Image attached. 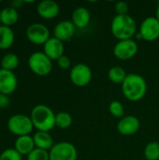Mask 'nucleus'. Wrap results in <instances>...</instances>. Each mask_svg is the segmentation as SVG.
Instances as JSON below:
<instances>
[{"label": "nucleus", "mask_w": 159, "mask_h": 160, "mask_svg": "<svg viewBox=\"0 0 159 160\" xmlns=\"http://www.w3.org/2000/svg\"><path fill=\"white\" fill-rule=\"evenodd\" d=\"M64 44L61 40L52 37L48 39V41L43 45V52L52 61L58 60L64 55Z\"/></svg>", "instance_id": "15"}, {"label": "nucleus", "mask_w": 159, "mask_h": 160, "mask_svg": "<svg viewBox=\"0 0 159 160\" xmlns=\"http://www.w3.org/2000/svg\"><path fill=\"white\" fill-rule=\"evenodd\" d=\"M144 157L146 160H159L158 142H151L145 146Z\"/></svg>", "instance_id": "24"}, {"label": "nucleus", "mask_w": 159, "mask_h": 160, "mask_svg": "<svg viewBox=\"0 0 159 160\" xmlns=\"http://www.w3.org/2000/svg\"><path fill=\"white\" fill-rule=\"evenodd\" d=\"M90 20H91L90 11L83 7L76 8L72 12L71 22L76 26V28H80V29L85 28L89 24Z\"/></svg>", "instance_id": "16"}, {"label": "nucleus", "mask_w": 159, "mask_h": 160, "mask_svg": "<svg viewBox=\"0 0 159 160\" xmlns=\"http://www.w3.org/2000/svg\"><path fill=\"white\" fill-rule=\"evenodd\" d=\"M36 148L33 136L25 135L17 137L14 142V149L22 156H28Z\"/></svg>", "instance_id": "17"}, {"label": "nucleus", "mask_w": 159, "mask_h": 160, "mask_svg": "<svg viewBox=\"0 0 159 160\" xmlns=\"http://www.w3.org/2000/svg\"><path fill=\"white\" fill-rule=\"evenodd\" d=\"M15 40V35L11 27L0 25V50L9 49Z\"/></svg>", "instance_id": "20"}, {"label": "nucleus", "mask_w": 159, "mask_h": 160, "mask_svg": "<svg viewBox=\"0 0 159 160\" xmlns=\"http://www.w3.org/2000/svg\"><path fill=\"white\" fill-rule=\"evenodd\" d=\"M19 20V12L13 7H7L0 11V22L2 25L11 27Z\"/></svg>", "instance_id": "19"}, {"label": "nucleus", "mask_w": 159, "mask_h": 160, "mask_svg": "<svg viewBox=\"0 0 159 160\" xmlns=\"http://www.w3.org/2000/svg\"><path fill=\"white\" fill-rule=\"evenodd\" d=\"M25 34L27 39L36 45H44L51 38L49 28L45 24L39 22L29 24L26 28Z\"/></svg>", "instance_id": "7"}, {"label": "nucleus", "mask_w": 159, "mask_h": 160, "mask_svg": "<svg viewBox=\"0 0 159 160\" xmlns=\"http://www.w3.org/2000/svg\"><path fill=\"white\" fill-rule=\"evenodd\" d=\"M57 65L60 68L62 69H67L70 68V65H71V62H70V59L68 56L67 55H63L61 56L58 60H57Z\"/></svg>", "instance_id": "29"}, {"label": "nucleus", "mask_w": 159, "mask_h": 160, "mask_svg": "<svg viewBox=\"0 0 159 160\" xmlns=\"http://www.w3.org/2000/svg\"><path fill=\"white\" fill-rule=\"evenodd\" d=\"M30 70L37 76H47L52 69V60L43 52H33L27 61Z\"/></svg>", "instance_id": "5"}, {"label": "nucleus", "mask_w": 159, "mask_h": 160, "mask_svg": "<svg viewBox=\"0 0 159 160\" xmlns=\"http://www.w3.org/2000/svg\"><path fill=\"white\" fill-rule=\"evenodd\" d=\"M140 36L145 41H155L159 38V21L156 17H148L140 26Z\"/></svg>", "instance_id": "10"}, {"label": "nucleus", "mask_w": 159, "mask_h": 160, "mask_svg": "<svg viewBox=\"0 0 159 160\" xmlns=\"http://www.w3.org/2000/svg\"><path fill=\"white\" fill-rule=\"evenodd\" d=\"M33 140L35 142V146L39 149H43L46 151H50L52 146L54 145L53 143V139L50 135L49 132H44V131H37L33 135Z\"/></svg>", "instance_id": "18"}, {"label": "nucleus", "mask_w": 159, "mask_h": 160, "mask_svg": "<svg viewBox=\"0 0 159 160\" xmlns=\"http://www.w3.org/2000/svg\"><path fill=\"white\" fill-rule=\"evenodd\" d=\"M111 30L118 40L131 39L136 34L137 23L129 15H115L112 21Z\"/></svg>", "instance_id": "3"}, {"label": "nucleus", "mask_w": 159, "mask_h": 160, "mask_svg": "<svg viewBox=\"0 0 159 160\" xmlns=\"http://www.w3.org/2000/svg\"><path fill=\"white\" fill-rule=\"evenodd\" d=\"M109 112L115 118H123L125 113V109L120 101L113 100L109 105Z\"/></svg>", "instance_id": "25"}, {"label": "nucleus", "mask_w": 159, "mask_h": 160, "mask_svg": "<svg viewBox=\"0 0 159 160\" xmlns=\"http://www.w3.org/2000/svg\"><path fill=\"white\" fill-rule=\"evenodd\" d=\"M72 116L66 112H60L55 114V127L60 129H67L72 125Z\"/></svg>", "instance_id": "23"}, {"label": "nucleus", "mask_w": 159, "mask_h": 160, "mask_svg": "<svg viewBox=\"0 0 159 160\" xmlns=\"http://www.w3.org/2000/svg\"><path fill=\"white\" fill-rule=\"evenodd\" d=\"M7 127L8 131L17 137L29 135L34 128L30 116L21 113L10 116L7 120Z\"/></svg>", "instance_id": "4"}, {"label": "nucleus", "mask_w": 159, "mask_h": 160, "mask_svg": "<svg viewBox=\"0 0 159 160\" xmlns=\"http://www.w3.org/2000/svg\"><path fill=\"white\" fill-rule=\"evenodd\" d=\"M75 32H76V26L73 24L71 21L68 20H64L59 22L53 29L54 38L61 40L62 42L70 40L72 37L75 35Z\"/></svg>", "instance_id": "13"}, {"label": "nucleus", "mask_w": 159, "mask_h": 160, "mask_svg": "<svg viewBox=\"0 0 159 160\" xmlns=\"http://www.w3.org/2000/svg\"><path fill=\"white\" fill-rule=\"evenodd\" d=\"M156 18L159 21V3L157 8V11H156Z\"/></svg>", "instance_id": "31"}, {"label": "nucleus", "mask_w": 159, "mask_h": 160, "mask_svg": "<svg viewBox=\"0 0 159 160\" xmlns=\"http://www.w3.org/2000/svg\"><path fill=\"white\" fill-rule=\"evenodd\" d=\"M27 160H50V153L49 151L36 147L27 156Z\"/></svg>", "instance_id": "26"}, {"label": "nucleus", "mask_w": 159, "mask_h": 160, "mask_svg": "<svg viewBox=\"0 0 159 160\" xmlns=\"http://www.w3.org/2000/svg\"><path fill=\"white\" fill-rule=\"evenodd\" d=\"M0 3H1V1H0Z\"/></svg>", "instance_id": "33"}, {"label": "nucleus", "mask_w": 159, "mask_h": 160, "mask_svg": "<svg viewBox=\"0 0 159 160\" xmlns=\"http://www.w3.org/2000/svg\"><path fill=\"white\" fill-rule=\"evenodd\" d=\"M92 70L91 68L82 63L75 65L70 69L69 78L71 82L79 87H83L88 85L92 80Z\"/></svg>", "instance_id": "8"}, {"label": "nucleus", "mask_w": 159, "mask_h": 160, "mask_svg": "<svg viewBox=\"0 0 159 160\" xmlns=\"http://www.w3.org/2000/svg\"><path fill=\"white\" fill-rule=\"evenodd\" d=\"M127 74L126 72V70L119 67V66H115L110 68L109 72H108V77L110 79V81L115 84H121L125 82L126 78H127Z\"/></svg>", "instance_id": "22"}, {"label": "nucleus", "mask_w": 159, "mask_h": 160, "mask_svg": "<svg viewBox=\"0 0 159 160\" xmlns=\"http://www.w3.org/2000/svg\"><path fill=\"white\" fill-rule=\"evenodd\" d=\"M114 9L117 15H127L129 10V5L125 1H119L115 4Z\"/></svg>", "instance_id": "28"}, {"label": "nucleus", "mask_w": 159, "mask_h": 160, "mask_svg": "<svg viewBox=\"0 0 159 160\" xmlns=\"http://www.w3.org/2000/svg\"><path fill=\"white\" fill-rule=\"evenodd\" d=\"M140 120L134 115H127L121 118L117 124V131L124 136H131L140 129Z\"/></svg>", "instance_id": "12"}, {"label": "nucleus", "mask_w": 159, "mask_h": 160, "mask_svg": "<svg viewBox=\"0 0 159 160\" xmlns=\"http://www.w3.org/2000/svg\"><path fill=\"white\" fill-rule=\"evenodd\" d=\"M0 25H1V22H0Z\"/></svg>", "instance_id": "32"}, {"label": "nucleus", "mask_w": 159, "mask_h": 160, "mask_svg": "<svg viewBox=\"0 0 159 160\" xmlns=\"http://www.w3.org/2000/svg\"><path fill=\"white\" fill-rule=\"evenodd\" d=\"M122 92L129 101H140L146 95L147 82L142 76L136 73H129L122 83Z\"/></svg>", "instance_id": "1"}, {"label": "nucleus", "mask_w": 159, "mask_h": 160, "mask_svg": "<svg viewBox=\"0 0 159 160\" xmlns=\"http://www.w3.org/2000/svg\"><path fill=\"white\" fill-rule=\"evenodd\" d=\"M9 103H10V99L8 96L0 93V109L7 108L9 105Z\"/></svg>", "instance_id": "30"}, {"label": "nucleus", "mask_w": 159, "mask_h": 160, "mask_svg": "<svg viewBox=\"0 0 159 160\" xmlns=\"http://www.w3.org/2000/svg\"><path fill=\"white\" fill-rule=\"evenodd\" d=\"M19 64H20V59L18 55L13 52L6 53L2 57L1 62H0L1 68L5 70H9V71L15 70L18 68Z\"/></svg>", "instance_id": "21"}, {"label": "nucleus", "mask_w": 159, "mask_h": 160, "mask_svg": "<svg viewBox=\"0 0 159 160\" xmlns=\"http://www.w3.org/2000/svg\"><path fill=\"white\" fill-rule=\"evenodd\" d=\"M37 12L41 18L45 20H52L58 16L60 8L59 5L53 0H43L37 4Z\"/></svg>", "instance_id": "14"}, {"label": "nucleus", "mask_w": 159, "mask_h": 160, "mask_svg": "<svg viewBox=\"0 0 159 160\" xmlns=\"http://www.w3.org/2000/svg\"><path fill=\"white\" fill-rule=\"evenodd\" d=\"M50 160H77L78 152L74 144L68 142L55 143L49 151Z\"/></svg>", "instance_id": "6"}, {"label": "nucleus", "mask_w": 159, "mask_h": 160, "mask_svg": "<svg viewBox=\"0 0 159 160\" xmlns=\"http://www.w3.org/2000/svg\"><path fill=\"white\" fill-rule=\"evenodd\" d=\"M30 118L37 131L49 132L55 127V113L47 105H36L31 111Z\"/></svg>", "instance_id": "2"}, {"label": "nucleus", "mask_w": 159, "mask_h": 160, "mask_svg": "<svg viewBox=\"0 0 159 160\" xmlns=\"http://www.w3.org/2000/svg\"><path fill=\"white\" fill-rule=\"evenodd\" d=\"M113 54L120 60H129L138 52V44L135 40L125 39L119 40L113 47Z\"/></svg>", "instance_id": "9"}, {"label": "nucleus", "mask_w": 159, "mask_h": 160, "mask_svg": "<svg viewBox=\"0 0 159 160\" xmlns=\"http://www.w3.org/2000/svg\"><path fill=\"white\" fill-rule=\"evenodd\" d=\"M18 86V80L13 71L0 68V93L9 96L15 92Z\"/></svg>", "instance_id": "11"}, {"label": "nucleus", "mask_w": 159, "mask_h": 160, "mask_svg": "<svg viewBox=\"0 0 159 160\" xmlns=\"http://www.w3.org/2000/svg\"><path fill=\"white\" fill-rule=\"evenodd\" d=\"M22 157L14 148H7L0 154V160H22Z\"/></svg>", "instance_id": "27"}]
</instances>
